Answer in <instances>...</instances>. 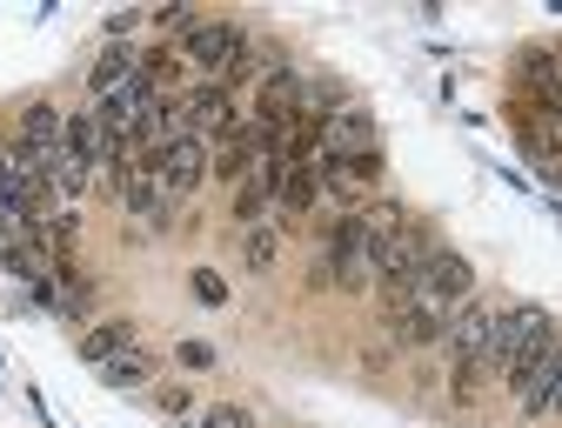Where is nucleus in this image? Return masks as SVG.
<instances>
[{
	"label": "nucleus",
	"mask_w": 562,
	"mask_h": 428,
	"mask_svg": "<svg viewBox=\"0 0 562 428\" xmlns=\"http://www.w3.org/2000/svg\"><path fill=\"white\" fill-rule=\"evenodd\" d=\"M449 362H456V395L469 402L475 382L488 375V341H496V302H462L449 315Z\"/></svg>",
	"instance_id": "1"
},
{
	"label": "nucleus",
	"mask_w": 562,
	"mask_h": 428,
	"mask_svg": "<svg viewBox=\"0 0 562 428\" xmlns=\"http://www.w3.org/2000/svg\"><path fill=\"white\" fill-rule=\"evenodd\" d=\"M503 382H509V395L522 402V415H549V395H555V382H562V328H555V322L542 328V341L522 354Z\"/></svg>",
	"instance_id": "2"
},
{
	"label": "nucleus",
	"mask_w": 562,
	"mask_h": 428,
	"mask_svg": "<svg viewBox=\"0 0 562 428\" xmlns=\"http://www.w3.org/2000/svg\"><path fill=\"white\" fill-rule=\"evenodd\" d=\"M328 268H335L328 289H341V295H362L369 281H375V248H369L356 214H335V228H328Z\"/></svg>",
	"instance_id": "3"
},
{
	"label": "nucleus",
	"mask_w": 562,
	"mask_h": 428,
	"mask_svg": "<svg viewBox=\"0 0 562 428\" xmlns=\"http://www.w3.org/2000/svg\"><path fill=\"white\" fill-rule=\"evenodd\" d=\"M375 188H382V148H369V155H322V194L341 214H356L362 201H375Z\"/></svg>",
	"instance_id": "4"
},
{
	"label": "nucleus",
	"mask_w": 562,
	"mask_h": 428,
	"mask_svg": "<svg viewBox=\"0 0 562 428\" xmlns=\"http://www.w3.org/2000/svg\"><path fill=\"white\" fill-rule=\"evenodd\" d=\"M241 47H248V34H241L235 21H194V27L175 41V54L194 67V75H207V81H222Z\"/></svg>",
	"instance_id": "5"
},
{
	"label": "nucleus",
	"mask_w": 562,
	"mask_h": 428,
	"mask_svg": "<svg viewBox=\"0 0 562 428\" xmlns=\"http://www.w3.org/2000/svg\"><path fill=\"white\" fill-rule=\"evenodd\" d=\"M415 302L436 308V315H456L462 302H475V268L456 248H436L429 268H422V281H415Z\"/></svg>",
	"instance_id": "6"
},
{
	"label": "nucleus",
	"mask_w": 562,
	"mask_h": 428,
	"mask_svg": "<svg viewBox=\"0 0 562 428\" xmlns=\"http://www.w3.org/2000/svg\"><path fill=\"white\" fill-rule=\"evenodd\" d=\"M181 101H188V127H194V140H207V148H222L228 134L248 127V114L235 108V94H228L222 81H194Z\"/></svg>",
	"instance_id": "7"
},
{
	"label": "nucleus",
	"mask_w": 562,
	"mask_h": 428,
	"mask_svg": "<svg viewBox=\"0 0 562 428\" xmlns=\"http://www.w3.org/2000/svg\"><path fill=\"white\" fill-rule=\"evenodd\" d=\"M549 315L542 308H496V341H488V375H509L522 354L542 341Z\"/></svg>",
	"instance_id": "8"
},
{
	"label": "nucleus",
	"mask_w": 562,
	"mask_h": 428,
	"mask_svg": "<svg viewBox=\"0 0 562 428\" xmlns=\"http://www.w3.org/2000/svg\"><path fill=\"white\" fill-rule=\"evenodd\" d=\"M155 174H161V194L181 207V201L207 181V140L188 134V140H175V148H161V155H155Z\"/></svg>",
	"instance_id": "9"
},
{
	"label": "nucleus",
	"mask_w": 562,
	"mask_h": 428,
	"mask_svg": "<svg viewBox=\"0 0 562 428\" xmlns=\"http://www.w3.org/2000/svg\"><path fill=\"white\" fill-rule=\"evenodd\" d=\"M375 148V121H369V108H328L322 114V155H369Z\"/></svg>",
	"instance_id": "10"
},
{
	"label": "nucleus",
	"mask_w": 562,
	"mask_h": 428,
	"mask_svg": "<svg viewBox=\"0 0 562 428\" xmlns=\"http://www.w3.org/2000/svg\"><path fill=\"white\" fill-rule=\"evenodd\" d=\"M134 81H140V47L108 41V47L94 54V67H88V94H94V101H114V94L134 88Z\"/></svg>",
	"instance_id": "11"
},
{
	"label": "nucleus",
	"mask_w": 562,
	"mask_h": 428,
	"mask_svg": "<svg viewBox=\"0 0 562 428\" xmlns=\"http://www.w3.org/2000/svg\"><path fill=\"white\" fill-rule=\"evenodd\" d=\"M127 348H140V328L127 322V315H108V322H94L88 335H81V354L101 369V362H114V354H127Z\"/></svg>",
	"instance_id": "12"
},
{
	"label": "nucleus",
	"mask_w": 562,
	"mask_h": 428,
	"mask_svg": "<svg viewBox=\"0 0 562 428\" xmlns=\"http://www.w3.org/2000/svg\"><path fill=\"white\" fill-rule=\"evenodd\" d=\"M322 201V168H289V181H281L274 207H281V222H302V214H315Z\"/></svg>",
	"instance_id": "13"
},
{
	"label": "nucleus",
	"mask_w": 562,
	"mask_h": 428,
	"mask_svg": "<svg viewBox=\"0 0 562 428\" xmlns=\"http://www.w3.org/2000/svg\"><path fill=\"white\" fill-rule=\"evenodd\" d=\"M181 75H188V60H181L175 47H161V41H155V47H140V81H148L155 94H188Z\"/></svg>",
	"instance_id": "14"
},
{
	"label": "nucleus",
	"mask_w": 562,
	"mask_h": 428,
	"mask_svg": "<svg viewBox=\"0 0 562 428\" xmlns=\"http://www.w3.org/2000/svg\"><path fill=\"white\" fill-rule=\"evenodd\" d=\"M155 375H161V362H155L148 348H127V354H114V362H101V382L108 388H148Z\"/></svg>",
	"instance_id": "15"
},
{
	"label": "nucleus",
	"mask_w": 562,
	"mask_h": 428,
	"mask_svg": "<svg viewBox=\"0 0 562 428\" xmlns=\"http://www.w3.org/2000/svg\"><path fill=\"white\" fill-rule=\"evenodd\" d=\"M274 255H281V235H274L268 222H261V228H241V268H248V274H268Z\"/></svg>",
	"instance_id": "16"
},
{
	"label": "nucleus",
	"mask_w": 562,
	"mask_h": 428,
	"mask_svg": "<svg viewBox=\"0 0 562 428\" xmlns=\"http://www.w3.org/2000/svg\"><path fill=\"white\" fill-rule=\"evenodd\" d=\"M268 201H274V194H268V188H261V181L248 174V181L235 188V222H241V228H261V214H268Z\"/></svg>",
	"instance_id": "17"
},
{
	"label": "nucleus",
	"mask_w": 562,
	"mask_h": 428,
	"mask_svg": "<svg viewBox=\"0 0 562 428\" xmlns=\"http://www.w3.org/2000/svg\"><path fill=\"white\" fill-rule=\"evenodd\" d=\"M201 428H255V415H248L241 402H215V408L201 415Z\"/></svg>",
	"instance_id": "18"
},
{
	"label": "nucleus",
	"mask_w": 562,
	"mask_h": 428,
	"mask_svg": "<svg viewBox=\"0 0 562 428\" xmlns=\"http://www.w3.org/2000/svg\"><path fill=\"white\" fill-rule=\"evenodd\" d=\"M175 362L201 375V369H215V348H207V341H181V348H175Z\"/></svg>",
	"instance_id": "19"
},
{
	"label": "nucleus",
	"mask_w": 562,
	"mask_h": 428,
	"mask_svg": "<svg viewBox=\"0 0 562 428\" xmlns=\"http://www.w3.org/2000/svg\"><path fill=\"white\" fill-rule=\"evenodd\" d=\"M194 295H201V302H228V289H222V274H207V268H194Z\"/></svg>",
	"instance_id": "20"
},
{
	"label": "nucleus",
	"mask_w": 562,
	"mask_h": 428,
	"mask_svg": "<svg viewBox=\"0 0 562 428\" xmlns=\"http://www.w3.org/2000/svg\"><path fill=\"white\" fill-rule=\"evenodd\" d=\"M549 415H562V382H555V395H549Z\"/></svg>",
	"instance_id": "21"
}]
</instances>
